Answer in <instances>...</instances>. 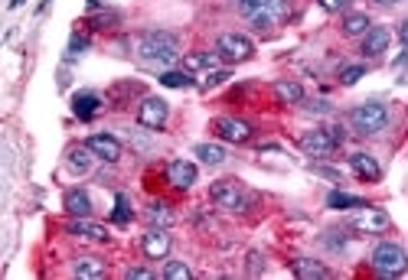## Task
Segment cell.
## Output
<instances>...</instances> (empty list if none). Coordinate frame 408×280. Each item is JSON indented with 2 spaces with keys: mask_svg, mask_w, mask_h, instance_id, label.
<instances>
[{
  "mask_svg": "<svg viewBox=\"0 0 408 280\" xmlns=\"http://www.w3.org/2000/svg\"><path fill=\"white\" fill-rule=\"evenodd\" d=\"M274 95H278L281 105H300V101H304V88L297 85V82L281 78V82H274Z\"/></svg>",
  "mask_w": 408,
  "mask_h": 280,
  "instance_id": "44dd1931",
  "label": "cell"
},
{
  "mask_svg": "<svg viewBox=\"0 0 408 280\" xmlns=\"http://www.w3.org/2000/svg\"><path fill=\"white\" fill-rule=\"evenodd\" d=\"M389 49V30L385 26H369L366 36H363V52L366 56H379Z\"/></svg>",
  "mask_w": 408,
  "mask_h": 280,
  "instance_id": "ac0fdd59",
  "label": "cell"
},
{
  "mask_svg": "<svg viewBox=\"0 0 408 280\" xmlns=\"http://www.w3.org/2000/svg\"><path fill=\"white\" fill-rule=\"evenodd\" d=\"M147 219H150V225H161V228H167V225L174 222V212H170L167 202H154V206L147 208Z\"/></svg>",
  "mask_w": 408,
  "mask_h": 280,
  "instance_id": "4316f807",
  "label": "cell"
},
{
  "mask_svg": "<svg viewBox=\"0 0 408 280\" xmlns=\"http://www.w3.org/2000/svg\"><path fill=\"white\" fill-rule=\"evenodd\" d=\"M114 222H118V225H127V222H131V202H127L124 193L114 195Z\"/></svg>",
  "mask_w": 408,
  "mask_h": 280,
  "instance_id": "f546056e",
  "label": "cell"
},
{
  "mask_svg": "<svg viewBox=\"0 0 408 280\" xmlns=\"http://www.w3.org/2000/svg\"><path fill=\"white\" fill-rule=\"evenodd\" d=\"M349 166H353V173H356L359 180H366V183H376V180L382 176L376 157H369V153H353V157H349Z\"/></svg>",
  "mask_w": 408,
  "mask_h": 280,
  "instance_id": "e0dca14e",
  "label": "cell"
},
{
  "mask_svg": "<svg viewBox=\"0 0 408 280\" xmlns=\"http://www.w3.org/2000/svg\"><path fill=\"white\" fill-rule=\"evenodd\" d=\"M65 212L82 219V215H92V199H88L85 189H69L65 193Z\"/></svg>",
  "mask_w": 408,
  "mask_h": 280,
  "instance_id": "d6986e66",
  "label": "cell"
},
{
  "mask_svg": "<svg viewBox=\"0 0 408 280\" xmlns=\"http://www.w3.org/2000/svg\"><path fill=\"white\" fill-rule=\"evenodd\" d=\"M92 150L88 147H75V150H69V170L72 173H88V166H92Z\"/></svg>",
  "mask_w": 408,
  "mask_h": 280,
  "instance_id": "cb8c5ba5",
  "label": "cell"
},
{
  "mask_svg": "<svg viewBox=\"0 0 408 280\" xmlns=\"http://www.w3.org/2000/svg\"><path fill=\"white\" fill-rule=\"evenodd\" d=\"M353 228L356 232H366V235H379L389 228V212H382V208H369V206H363L353 215Z\"/></svg>",
  "mask_w": 408,
  "mask_h": 280,
  "instance_id": "ba28073f",
  "label": "cell"
},
{
  "mask_svg": "<svg viewBox=\"0 0 408 280\" xmlns=\"http://www.w3.org/2000/svg\"><path fill=\"white\" fill-rule=\"evenodd\" d=\"M124 280H154V270H147V268H127V270H124Z\"/></svg>",
  "mask_w": 408,
  "mask_h": 280,
  "instance_id": "e575fe53",
  "label": "cell"
},
{
  "mask_svg": "<svg viewBox=\"0 0 408 280\" xmlns=\"http://www.w3.org/2000/svg\"><path fill=\"white\" fill-rule=\"evenodd\" d=\"M261 270H265V257H261L258 251H252V255H248V274H252V277H258Z\"/></svg>",
  "mask_w": 408,
  "mask_h": 280,
  "instance_id": "836d02e7",
  "label": "cell"
},
{
  "mask_svg": "<svg viewBox=\"0 0 408 280\" xmlns=\"http://www.w3.org/2000/svg\"><path fill=\"white\" fill-rule=\"evenodd\" d=\"M141 248H144V255H147L150 261H163V257L170 255V235H167V228L154 225V228L141 238Z\"/></svg>",
  "mask_w": 408,
  "mask_h": 280,
  "instance_id": "30bf717a",
  "label": "cell"
},
{
  "mask_svg": "<svg viewBox=\"0 0 408 280\" xmlns=\"http://www.w3.org/2000/svg\"><path fill=\"white\" fill-rule=\"evenodd\" d=\"M137 56L150 65H170L180 56V46H176V36L157 30V33H144L137 39Z\"/></svg>",
  "mask_w": 408,
  "mask_h": 280,
  "instance_id": "6da1fadb",
  "label": "cell"
},
{
  "mask_svg": "<svg viewBox=\"0 0 408 280\" xmlns=\"http://www.w3.org/2000/svg\"><path fill=\"white\" fill-rule=\"evenodd\" d=\"M369 264L376 274H382V277H402L408 270V255H405V248L396 241H382V244H376L372 248V257H369Z\"/></svg>",
  "mask_w": 408,
  "mask_h": 280,
  "instance_id": "3957f363",
  "label": "cell"
},
{
  "mask_svg": "<svg viewBox=\"0 0 408 280\" xmlns=\"http://www.w3.org/2000/svg\"><path fill=\"white\" fill-rule=\"evenodd\" d=\"M327 206L330 208H363L366 202L359 195H347V193H330L327 195Z\"/></svg>",
  "mask_w": 408,
  "mask_h": 280,
  "instance_id": "83f0119b",
  "label": "cell"
},
{
  "mask_svg": "<svg viewBox=\"0 0 408 280\" xmlns=\"http://www.w3.org/2000/svg\"><path fill=\"white\" fill-rule=\"evenodd\" d=\"M99 108H101V98L95 95V91H79V95L72 98V114L79 121H92V118L99 114Z\"/></svg>",
  "mask_w": 408,
  "mask_h": 280,
  "instance_id": "9a60e30c",
  "label": "cell"
},
{
  "mask_svg": "<svg viewBox=\"0 0 408 280\" xmlns=\"http://www.w3.org/2000/svg\"><path fill=\"white\" fill-rule=\"evenodd\" d=\"M69 235H75V238H85V241H105V238H108L105 225H99V222H88V215L69 222Z\"/></svg>",
  "mask_w": 408,
  "mask_h": 280,
  "instance_id": "5bb4252c",
  "label": "cell"
},
{
  "mask_svg": "<svg viewBox=\"0 0 408 280\" xmlns=\"http://www.w3.org/2000/svg\"><path fill=\"white\" fill-rule=\"evenodd\" d=\"M212 131L223 137V140H229V144H245V140H252V124L238 121V118H216Z\"/></svg>",
  "mask_w": 408,
  "mask_h": 280,
  "instance_id": "9c48e42d",
  "label": "cell"
},
{
  "mask_svg": "<svg viewBox=\"0 0 408 280\" xmlns=\"http://www.w3.org/2000/svg\"><path fill=\"white\" fill-rule=\"evenodd\" d=\"M163 280H190V268L183 261H167L163 264Z\"/></svg>",
  "mask_w": 408,
  "mask_h": 280,
  "instance_id": "f1b7e54d",
  "label": "cell"
},
{
  "mask_svg": "<svg viewBox=\"0 0 408 280\" xmlns=\"http://www.w3.org/2000/svg\"><path fill=\"white\" fill-rule=\"evenodd\" d=\"M285 17H287V0H268V7L255 13L252 23H255V30H272V26L278 23V20H285Z\"/></svg>",
  "mask_w": 408,
  "mask_h": 280,
  "instance_id": "4fadbf2b",
  "label": "cell"
},
{
  "mask_svg": "<svg viewBox=\"0 0 408 280\" xmlns=\"http://www.w3.org/2000/svg\"><path fill=\"white\" fill-rule=\"evenodd\" d=\"M349 124L363 137L382 134L385 127H389V108L379 105V101H363V105H356V108L349 111Z\"/></svg>",
  "mask_w": 408,
  "mask_h": 280,
  "instance_id": "7a4b0ae2",
  "label": "cell"
},
{
  "mask_svg": "<svg viewBox=\"0 0 408 280\" xmlns=\"http://www.w3.org/2000/svg\"><path fill=\"white\" fill-rule=\"evenodd\" d=\"M363 75H366V65H347V69L340 72V82H343V85H356Z\"/></svg>",
  "mask_w": 408,
  "mask_h": 280,
  "instance_id": "4dcf8cb0",
  "label": "cell"
},
{
  "mask_svg": "<svg viewBox=\"0 0 408 280\" xmlns=\"http://www.w3.org/2000/svg\"><path fill=\"white\" fill-rule=\"evenodd\" d=\"M196 163H190V160H174L170 166H167V180L174 189H190V186L196 183Z\"/></svg>",
  "mask_w": 408,
  "mask_h": 280,
  "instance_id": "8fae6325",
  "label": "cell"
},
{
  "mask_svg": "<svg viewBox=\"0 0 408 280\" xmlns=\"http://www.w3.org/2000/svg\"><path fill=\"white\" fill-rule=\"evenodd\" d=\"M216 52L229 62H245L255 56V43L248 36H242V33H223L219 43H216Z\"/></svg>",
  "mask_w": 408,
  "mask_h": 280,
  "instance_id": "8992f818",
  "label": "cell"
},
{
  "mask_svg": "<svg viewBox=\"0 0 408 280\" xmlns=\"http://www.w3.org/2000/svg\"><path fill=\"white\" fill-rule=\"evenodd\" d=\"M369 17L366 13H349L347 20H343V33L347 36H366V30H369Z\"/></svg>",
  "mask_w": 408,
  "mask_h": 280,
  "instance_id": "d4e9b609",
  "label": "cell"
},
{
  "mask_svg": "<svg viewBox=\"0 0 408 280\" xmlns=\"http://www.w3.org/2000/svg\"><path fill=\"white\" fill-rule=\"evenodd\" d=\"M85 147H88V150H92V153H95L99 160H108V163H114V160L121 157V144H118L112 134H92V137L85 140Z\"/></svg>",
  "mask_w": 408,
  "mask_h": 280,
  "instance_id": "7c38bea8",
  "label": "cell"
},
{
  "mask_svg": "<svg viewBox=\"0 0 408 280\" xmlns=\"http://www.w3.org/2000/svg\"><path fill=\"white\" fill-rule=\"evenodd\" d=\"M210 199L219 208H229V212H245L248 208V195L242 193V186L235 180H223V183H212Z\"/></svg>",
  "mask_w": 408,
  "mask_h": 280,
  "instance_id": "5b68a950",
  "label": "cell"
},
{
  "mask_svg": "<svg viewBox=\"0 0 408 280\" xmlns=\"http://www.w3.org/2000/svg\"><path fill=\"white\" fill-rule=\"evenodd\" d=\"M85 49H88V39H85V36H79V33H75V36L69 39V52H65V59H75V56H82Z\"/></svg>",
  "mask_w": 408,
  "mask_h": 280,
  "instance_id": "d6a6232c",
  "label": "cell"
},
{
  "mask_svg": "<svg viewBox=\"0 0 408 280\" xmlns=\"http://www.w3.org/2000/svg\"><path fill=\"white\" fill-rule=\"evenodd\" d=\"M320 3V10H327V13H336V10H343L349 0H317Z\"/></svg>",
  "mask_w": 408,
  "mask_h": 280,
  "instance_id": "d590c367",
  "label": "cell"
},
{
  "mask_svg": "<svg viewBox=\"0 0 408 280\" xmlns=\"http://www.w3.org/2000/svg\"><path fill=\"white\" fill-rule=\"evenodd\" d=\"M72 274L79 280H101L105 274H108V268H105V261H101V257H75Z\"/></svg>",
  "mask_w": 408,
  "mask_h": 280,
  "instance_id": "2e32d148",
  "label": "cell"
},
{
  "mask_svg": "<svg viewBox=\"0 0 408 280\" xmlns=\"http://www.w3.org/2000/svg\"><path fill=\"white\" fill-rule=\"evenodd\" d=\"M163 88H193V78H190V72H174V69H167V72H161V78H157Z\"/></svg>",
  "mask_w": 408,
  "mask_h": 280,
  "instance_id": "484cf974",
  "label": "cell"
},
{
  "mask_svg": "<svg viewBox=\"0 0 408 280\" xmlns=\"http://www.w3.org/2000/svg\"><path fill=\"white\" fill-rule=\"evenodd\" d=\"M291 270H294V277H300V280H320V277H327V268H323L320 261H310V257H297L294 264H291Z\"/></svg>",
  "mask_w": 408,
  "mask_h": 280,
  "instance_id": "ffe728a7",
  "label": "cell"
},
{
  "mask_svg": "<svg viewBox=\"0 0 408 280\" xmlns=\"http://www.w3.org/2000/svg\"><path fill=\"white\" fill-rule=\"evenodd\" d=\"M216 62H219V52H190V56H183V69L196 72V69H212Z\"/></svg>",
  "mask_w": 408,
  "mask_h": 280,
  "instance_id": "603a6c76",
  "label": "cell"
},
{
  "mask_svg": "<svg viewBox=\"0 0 408 280\" xmlns=\"http://www.w3.org/2000/svg\"><path fill=\"white\" fill-rule=\"evenodd\" d=\"M372 3H382V7H392V3H402V0H372Z\"/></svg>",
  "mask_w": 408,
  "mask_h": 280,
  "instance_id": "f35d334b",
  "label": "cell"
},
{
  "mask_svg": "<svg viewBox=\"0 0 408 280\" xmlns=\"http://www.w3.org/2000/svg\"><path fill=\"white\" fill-rule=\"evenodd\" d=\"M193 153H196L206 166H223L225 157H229V153H225V147H219V144H196Z\"/></svg>",
  "mask_w": 408,
  "mask_h": 280,
  "instance_id": "7402d4cb",
  "label": "cell"
},
{
  "mask_svg": "<svg viewBox=\"0 0 408 280\" xmlns=\"http://www.w3.org/2000/svg\"><path fill=\"white\" fill-rule=\"evenodd\" d=\"M20 3H23V0H10V10H13V7H20Z\"/></svg>",
  "mask_w": 408,
  "mask_h": 280,
  "instance_id": "ab89813d",
  "label": "cell"
},
{
  "mask_svg": "<svg viewBox=\"0 0 408 280\" xmlns=\"http://www.w3.org/2000/svg\"><path fill=\"white\" fill-rule=\"evenodd\" d=\"M398 39H402V43H405V46H408V20H405V23H402V26H398Z\"/></svg>",
  "mask_w": 408,
  "mask_h": 280,
  "instance_id": "74e56055",
  "label": "cell"
},
{
  "mask_svg": "<svg viewBox=\"0 0 408 280\" xmlns=\"http://www.w3.org/2000/svg\"><path fill=\"white\" fill-rule=\"evenodd\" d=\"M225 78H232V75L225 72V69H219V72H210V75H206V88H212V85H223Z\"/></svg>",
  "mask_w": 408,
  "mask_h": 280,
  "instance_id": "8d00e7d4",
  "label": "cell"
},
{
  "mask_svg": "<svg viewBox=\"0 0 408 280\" xmlns=\"http://www.w3.org/2000/svg\"><path fill=\"white\" fill-rule=\"evenodd\" d=\"M167 114H170V105L163 101V98H144L141 101V108H137V124L141 127H150V131H157L167 124Z\"/></svg>",
  "mask_w": 408,
  "mask_h": 280,
  "instance_id": "52a82bcc",
  "label": "cell"
},
{
  "mask_svg": "<svg viewBox=\"0 0 408 280\" xmlns=\"http://www.w3.org/2000/svg\"><path fill=\"white\" fill-rule=\"evenodd\" d=\"M265 7H268V0H238V13L248 17V20H252L258 10H265Z\"/></svg>",
  "mask_w": 408,
  "mask_h": 280,
  "instance_id": "1f68e13d",
  "label": "cell"
},
{
  "mask_svg": "<svg viewBox=\"0 0 408 280\" xmlns=\"http://www.w3.org/2000/svg\"><path fill=\"white\" fill-rule=\"evenodd\" d=\"M343 127H314L307 134L300 137V147L307 157H330L336 147L343 144Z\"/></svg>",
  "mask_w": 408,
  "mask_h": 280,
  "instance_id": "277c9868",
  "label": "cell"
}]
</instances>
